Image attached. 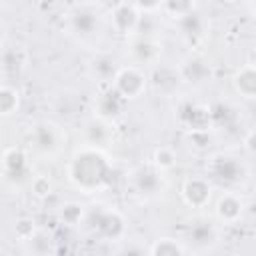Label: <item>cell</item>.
<instances>
[{"label": "cell", "mask_w": 256, "mask_h": 256, "mask_svg": "<svg viewBox=\"0 0 256 256\" xmlns=\"http://www.w3.org/2000/svg\"><path fill=\"white\" fill-rule=\"evenodd\" d=\"M112 166L96 146H84L78 150L68 166V176L84 192H92L110 180Z\"/></svg>", "instance_id": "cell-1"}, {"label": "cell", "mask_w": 256, "mask_h": 256, "mask_svg": "<svg viewBox=\"0 0 256 256\" xmlns=\"http://www.w3.org/2000/svg\"><path fill=\"white\" fill-rule=\"evenodd\" d=\"M146 84H148V76L144 74V70L140 66H124V68H118L114 80H112V86L114 90L128 102L132 98H138L144 94L146 90Z\"/></svg>", "instance_id": "cell-2"}, {"label": "cell", "mask_w": 256, "mask_h": 256, "mask_svg": "<svg viewBox=\"0 0 256 256\" xmlns=\"http://www.w3.org/2000/svg\"><path fill=\"white\" fill-rule=\"evenodd\" d=\"M100 86H102V90L98 92V96L94 100V112H96L98 120L108 122V120L122 114V110L126 106V100L114 90L112 82H104Z\"/></svg>", "instance_id": "cell-3"}, {"label": "cell", "mask_w": 256, "mask_h": 256, "mask_svg": "<svg viewBox=\"0 0 256 256\" xmlns=\"http://www.w3.org/2000/svg\"><path fill=\"white\" fill-rule=\"evenodd\" d=\"M110 16H112V26H114L116 32L132 34L134 30H138L140 12H138L134 2H116V4H112Z\"/></svg>", "instance_id": "cell-4"}, {"label": "cell", "mask_w": 256, "mask_h": 256, "mask_svg": "<svg viewBox=\"0 0 256 256\" xmlns=\"http://www.w3.org/2000/svg\"><path fill=\"white\" fill-rule=\"evenodd\" d=\"M100 12L90 6V4H76L74 12H70V24L72 30L82 34V36H90L94 34V30L100 28Z\"/></svg>", "instance_id": "cell-5"}, {"label": "cell", "mask_w": 256, "mask_h": 256, "mask_svg": "<svg viewBox=\"0 0 256 256\" xmlns=\"http://www.w3.org/2000/svg\"><path fill=\"white\" fill-rule=\"evenodd\" d=\"M210 174L220 180V182H226V184H232V182H238L242 180L244 176V166L238 158L234 156H216L212 158V164H210Z\"/></svg>", "instance_id": "cell-6"}, {"label": "cell", "mask_w": 256, "mask_h": 256, "mask_svg": "<svg viewBox=\"0 0 256 256\" xmlns=\"http://www.w3.org/2000/svg\"><path fill=\"white\" fill-rule=\"evenodd\" d=\"M182 196H184V200H186L188 206L202 208V206H206L210 202L212 186L202 176H190V178H186V182L182 186Z\"/></svg>", "instance_id": "cell-7"}, {"label": "cell", "mask_w": 256, "mask_h": 256, "mask_svg": "<svg viewBox=\"0 0 256 256\" xmlns=\"http://www.w3.org/2000/svg\"><path fill=\"white\" fill-rule=\"evenodd\" d=\"M94 230L106 238V240H118L124 236L126 226H124V218L120 212L116 210H100L96 214V222H94Z\"/></svg>", "instance_id": "cell-8"}, {"label": "cell", "mask_w": 256, "mask_h": 256, "mask_svg": "<svg viewBox=\"0 0 256 256\" xmlns=\"http://www.w3.org/2000/svg\"><path fill=\"white\" fill-rule=\"evenodd\" d=\"M214 212H216V218H218L222 224H228V226H230V224H238V220H240L242 214H244V202H242V198H240L238 194H234V192H224V194L218 198Z\"/></svg>", "instance_id": "cell-9"}, {"label": "cell", "mask_w": 256, "mask_h": 256, "mask_svg": "<svg viewBox=\"0 0 256 256\" xmlns=\"http://www.w3.org/2000/svg\"><path fill=\"white\" fill-rule=\"evenodd\" d=\"M234 88L240 96L252 100L256 96V70L254 64H244L236 74H234Z\"/></svg>", "instance_id": "cell-10"}, {"label": "cell", "mask_w": 256, "mask_h": 256, "mask_svg": "<svg viewBox=\"0 0 256 256\" xmlns=\"http://www.w3.org/2000/svg\"><path fill=\"white\" fill-rule=\"evenodd\" d=\"M130 52H132V56H134V60H136L138 64H152V62H156V58H158V54H160L158 44L152 42L148 36H138V38L132 42ZM138 64H134V66H138Z\"/></svg>", "instance_id": "cell-11"}, {"label": "cell", "mask_w": 256, "mask_h": 256, "mask_svg": "<svg viewBox=\"0 0 256 256\" xmlns=\"http://www.w3.org/2000/svg\"><path fill=\"white\" fill-rule=\"evenodd\" d=\"M58 126H54V124H48V122H44V124H38L36 126V130H34V142H36V148L38 150H44V152H52V150H56L60 144V140H58Z\"/></svg>", "instance_id": "cell-12"}, {"label": "cell", "mask_w": 256, "mask_h": 256, "mask_svg": "<svg viewBox=\"0 0 256 256\" xmlns=\"http://www.w3.org/2000/svg\"><path fill=\"white\" fill-rule=\"evenodd\" d=\"M90 72H92V76H94L100 84H104V82H112V80H114V76H116V72H118V66H116L114 58L100 54V56H96V58L92 60Z\"/></svg>", "instance_id": "cell-13"}, {"label": "cell", "mask_w": 256, "mask_h": 256, "mask_svg": "<svg viewBox=\"0 0 256 256\" xmlns=\"http://www.w3.org/2000/svg\"><path fill=\"white\" fill-rule=\"evenodd\" d=\"M132 176H134V186L140 194H154L160 186V172L154 168H138Z\"/></svg>", "instance_id": "cell-14"}, {"label": "cell", "mask_w": 256, "mask_h": 256, "mask_svg": "<svg viewBox=\"0 0 256 256\" xmlns=\"http://www.w3.org/2000/svg\"><path fill=\"white\" fill-rule=\"evenodd\" d=\"M2 166H4V172L6 174H18V176H22L28 170V158H26V154L20 148H8L2 154Z\"/></svg>", "instance_id": "cell-15"}, {"label": "cell", "mask_w": 256, "mask_h": 256, "mask_svg": "<svg viewBox=\"0 0 256 256\" xmlns=\"http://www.w3.org/2000/svg\"><path fill=\"white\" fill-rule=\"evenodd\" d=\"M188 236H190V242L194 246H208L216 240V228L212 222H206V220H200V222H194L188 230Z\"/></svg>", "instance_id": "cell-16"}, {"label": "cell", "mask_w": 256, "mask_h": 256, "mask_svg": "<svg viewBox=\"0 0 256 256\" xmlns=\"http://www.w3.org/2000/svg\"><path fill=\"white\" fill-rule=\"evenodd\" d=\"M180 78H186V80H192V82H204L206 76L210 74V66L202 60V58H188V62L180 68Z\"/></svg>", "instance_id": "cell-17"}, {"label": "cell", "mask_w": 256, "mask_h": 256, "mask_svg": "<svg viewBox=\"0 0 256 256\" xmlns=\"http://www.w3.org/2000/svg\"><path fill=\"white\" fill-rule=\"evenodd\" d=\"M178 24H180V28H182V32L186 34V36H202L204 34V26H206V20L202 18V14H198L196 12V6L190 10V12H186L182 18H178Z\"/></svg>", "instance_id": "cell-18"}, {"label": "cell", "mask_w": 256, "mask_h": 256, "mask_svg": "<svg viewBox=\"0 0 256 256\" xmlns=\"http://www.w3.org/2000/svg\"><path fill=\"white\" fill-rule=\"evenodd\" d=\"M148 256H184V250L174 238H158L150 246Z\"/></svg>", "instance_id": "cell-19"}, {"label": "cell", "mask_w": 256, "mask_h": 256, "mask_svg": "<svg viewBox=\"0 0 256 256\" xmlns=\"http://www.w3.org/2000/svg\"><path fill=\"white\" fill-rule=\"evenodd\" d=\"M26 54V50L24 48H20V46H14V48H6L4 52H2V66L6 68V70H10V72H18L20 68H24V64H26V58H18V56H24Z\"/></svg>", "instance_id": "cell-20"}, {"label": "cell", "mask_w": 256, "mask_h": 256, "mask_svg": "<svg viewBox=\"0 0 256 256\" xmlns=\"http://www.w3.org/2000/svg\"><path fill=\"white\" fill-rule=\"evenodd\" d=\"M176 162H178L176 152L172 148H168V146H162V148H158L154 152V166L158 170H170V168L176 166Z\"/></svg>", "instance_id": "cell-21"}, {"label": "cell", "mask_w": 256, "mask_h": 256, "mask_svg": "<svg viewBox=\"0 0 256 256\" xmlns=\"http://www.w3.org/2000/svg\"><path fill=\"white\" fill-rule=\"evenodd\" d=\"M18 108V92L10 86H0V114H12Z\"/></svg>", "instance_id": "cell-22"}, {"label": "cell", "mask_w": 256, "mask_h": 256, "mask_svg": "<svg viewBox=\"0 0 256 256\" xmlns=\"http://www.w3.org/2000/svg\"><path fill=\"white\" fill-rule=\"evenodd\" d=\"M82 216H84V206L78 204V202H68V204H64L62 210H60V218H62V222L68 224V226L78 224V222L82 220Z\"/></svg>", "instance_id": "cell-23"}, {"label": "cell", "mask_w": 256, "mask_h": 256, "mask_svg": "<svg viewBox=\"0 0 256 256\" xmlns=\"http://www.w3.org/2000/svg\"><path fill=\"white\" fill-rule=\"evenodd\" d=\"M14 232H16V236H18L20 240H24V242L32 240L34 234H36L34 220H32V218H20V220L16 222V226H14Z\"/></svg>", "instance_id": "cell-24"}, {"label": "cell", "mask_w": 256, "mask_h": 256, "mask_svg": "<svg viewBox=\"0 0 256 256\" xmlns=\"http://www.w3.org/2000/svg\"><path fill=\"white\" fill-rule=\"evenodd\" d=\"M32 192L38 196V198H46L50 192H52V182L48 180V176H36L32 180Z\"/></svg>", "instance_id": "cell-25"}, {"label": "cell", "mask_w": 256, "mask_h": 256, "mask_svg": "<svg viewBox=\"0 0 256 256\" xmlns=\"http://www.w3.org/2000/svg\"><path fill=\"white\" fill-rule=\"evenodd\" d=\"M120 256H148V250L138 242H126L120 250Z\"/></svg>", "instance_id": "cell-26"}, {"label": "cell", "mask_w": 256, "mask_h": 256, "mask_svg": "<svg viewBox=\"0 0 256 256\" xmlns=\"http://www.w3.org/2000/svg\"><path fill=\"white\" fill-rule=\"evenodd\" d=\"M188 138H190V142H194V146H198V148H204L206 144H210V134H208V130H190Z\"/></svg>", "instance_id": "cell-27"}, {"label": "cell", "mask_w": 256, "mask_h": 256, "mask_svg": "<svg viewBox=\"0 0 256 256\" xmlns=\"http://www.w3.org/2000/svg\"><path fill=\"white\" fill-rule=\"evenodd\" d=\"M252 140H254V132L250 130V132H248V136H246V150H248V154H252V152H254V144H252Z\"/></svg>", "instance_id": "cell-28"}, {"label": "cell", "mask_w": 256, "mask_h": 256, "mask_svg": "<svg viewBox=\"0 0 256 256\" xmlns=\"http://www.w3.org/2000/svg\"><path fill=\"white\" fill-rule=\"evenodd\" d=\"M0 40H2V26H0Z\"/></svg>", "instance_id": "cell-29"}]
</instances>
